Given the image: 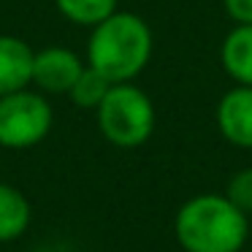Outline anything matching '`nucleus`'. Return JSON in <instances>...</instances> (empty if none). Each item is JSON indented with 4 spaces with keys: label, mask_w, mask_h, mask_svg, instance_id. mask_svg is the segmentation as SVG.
<instances>
[{
    "label": "nucleus",
    "mask_w": 252,
    "mask_h": 252,
    "mask_svg": "<svg viewBox=\"0 0 252 252\" xmlns=\"http://www.w3.org/2000/svg\"><path fill=\"white\" fill-rule=\"evenodd\" d=\"M174 233L185 252H241L250 239V217L225 192H203L182 203Z\"/></svg>",
    "instance_id": "f257e3e1"
},
{
    "label": "nucleus",
    "mask_w": 252,
    "mask_h": 252,
    "mask_svg": "<svg viewBox=\"0 0 252 252\" xmlns=\"http://www.w3.org/2000/svg\"><path fill=\"white\" fill-rule=\"evenodd\" d=\"M152 57V30L138 14L114 11L93 28L87 60L111 84L133 82Z\"/></svg>",
    "instance_id": "f03ea898"
},
{
    "label": "nucleus",
    "mask_w": 252,
    "mask_h": 252,
    "mask_svg": "<svg viewBox=\"0 0 252 252\" xmlns=\"http://www.w3.org/2000/svg\"><path fill=\"white\" fill-rule=\"evenodd\" d=\"M98 127L114 147H138L155 130V106L144 90L130 82L111 84L98 106Z\"/></svg>",
    "instance_id": "7ed1b4c3"
},
{
    "label": "nucleus",
    "mask_w": 252,
    "mask_h": 252,
    "mask_svg": "<svg viewBox=\"0 0 252 252\" xmlns=\"http://www.w3.org/2000/svg\"><path fill=\"white\" fill-rule=\"evenodd\" d=\"M52 127V106L28 87L0 98V147L28 149L44 141Z\"/></svg>",
    "instance_id": "20e7f679"
},
{
    "label": "nucleus",
    "mask_w": 252,
    "mask_h": 252,
    "mask_svg": "<svg viewBox=\"0 0 252 252\" xmlns=\"http://www.w3.org/2000/svg\"><path fill=\"white\" fill-rule=\"evenodd\" d=\"M84 71V63L63 46H46L33 55V84H38L41 93L63 95L71 93L73 82Z\"/></svg>",
    "instance_id": "39448f33"
},
{
    "label": "nucleus",
    "mask_w": 252,
    "mask_h": 252,
    "mask_svg": "<svg viewBox=\"0 0 252 252\" xmlns=\"http://www.w3.org/2000/svg\"><path fill=\"white\" fill-rule=\"evenodd\" d=\"M217 127L233 147L252 149V87L239 84L220 98Z\"/></svg>",
    "instance_id": "423d86ee"
},
{
    "label": "nucleus",
    "mask_w": 252,
    "mask_h": 252,
    "mask_svg": "<svg viewBox=\"0 0 252 252\" xmlns=\"http://www.w3.org/2000/svg\"><path fill=\"white\" fill-rule=\"evenodd\" d=\"M35 52L17 35H0V98L25 90L33 82Z\"/></svg>",
    "instance_id": "0eeeda50"
},
{
    "label": "nucleus",
    "mask_w": 252,
    "mask_h": 252,
    "mask_svg": "<svg viewBox=\"0 0 252 252\" xmlns=\"http://www.w3.org/2000/svg\"><path fill=\"white\" fill-rule=\"evenodd\" d=\"M222 71L236 84L252 87V25H236L220 46Z\"/></svg>",
    "instance_id": "6e6552de"
},
{
    "label": "nucleus",
    "mask_w": 252,
    "mask_h": 252,
    "mask_svg": "<svg viewBox=\"0 0 252 252\" xmlns=\"http://www.w3.org/2000/svg\"><path fill=\"white\" fill-rule=\"evenodd\" d=\"M30 225V203L17 187L0 182V244L19 239Z\"/></svg>",
    "instance_id": "1a4fd4ad"
},
{
    "label": "nucleus",
    "mask_w": 252,
    "mask_h": 252,
    "mask_svg": "<svg viewBox=\"0 0 252 252\" xmlns=\"http://www.w3.org/2000/svg\"><path fill=\"white\" fill-rule=\"evenodd\" d=\"M57 11L73 25L95 28L117 11V0H55Z\"/></svg>",
    "instance_id": "9d476101"
},
{
    "label": "nucleus",
    "mask_w": 252,
    "mask_h": 252,
    "mask_svg": "<svg viewBox=\"0 0 252 252\" xmlns=\"http://www.w3.org/2000/svg\"><path fill=\"white\" fill-rule=\"evenodd\" d=\"M109 90H111V82L103 73H98L93 65H84V71L79 73V79L73 82L68 95H71V100L79 109H98Z\"/></svg>",
    "instance_id": "9b49d317"
},
{
    "label": "nucleus",
    "mask_w": 252,
    "mask_h": 252,
    "mask_svg": "<svg viewBox=\"0 0 252 252\" xmlns=\"http://www.w3.org/2000/svg\"><path fill=\"white\" fill-rule=\"evenodd\" d=\"M225 198L236 209H241L247 217H252V168H241L230 176L228 187H225Z\"/></svg>",
    "instance_id": "f8f14e48"
},
{
    "label": "nucleus",
    "mask_w": 252,
    "mask_h": 252,
    "mask_svg": "<svg viewBox=\"0 0 252 252\" xmlns=\"http://www.w3.org/2000/svg\"><path fill=\"white\" fill-rule=\"evenodd\" d=\"M222 6L236 25H252V0H222Z\"/></svg>",
    "instance_id": "ddd939ff"
}]
</instances>
